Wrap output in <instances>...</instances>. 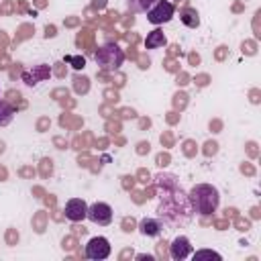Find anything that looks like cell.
Masks as SVG:
<instances>
[{
    "instance_id": "9c48e42d",
    "label": "cell",
    "mask_w": 261,
    "mask_h": 261,
    "mask_svg": "<svg viewBox=\"0 0 261 261\" xmlns=\"http://www.w3.org/2000/svg\"><path fill=\"white\" fill-rule=\"evenodd\" d=\"M165 43H167V39H165V35H163L159 29L151 31V33L147 35V39H145V47H147V49H157V47H163Z\"/></svg>"
},
{
    "instance_id": "7c38bea8",
    "label": "cell",
    "mask_w": 261,
    "mask_h": 261,
    "mask_svg": "<svg viewBox=\"0 0 261 261\" xmlns=\"http://www.w3.org/2000/svg\"><path fill=\"white\" fill-rule=\"evenodd\" d=\"M192 257H194V259H222L220 253H216V251H208V249H204V251H196V253H192Z\"/></svg>"
},
{
    "instance_id": "4fadbf2b",
    "label": "cell",
    "mask_w": 261,
    "mask_h": 261,
    "mask_svg": "<svg viewBox=\"0 0 261 261\" xmlns=\"http://www.w3.org/2000/svg\"><path fill=\"white\" fill-rule=\"evenodd\" d=\"M181 20H184L186 24H190V27H198V14H196L192 8L184 10V16H181Z\"/></svg>"
},
{
    "instance_id": "8fae6325",
    "label": "cell",
    "mask_w": 261,
    "mask_h": 261,
    "mask_svg": "<svg viewBox=\"0 0 261 261\" xmlns=\"http://www.w3.org/2000/svg\"><path fill=\"white\" fill-rule=\"evenodd\" d=\"M155 2H157V0H126L128 8L135 10V12H147Z\"/></svg>"
},
{
    "instance_id": "52a82bcc",
    "label": "cell",
    "mask_w": 261,
    "mask_h": 261,
    "mask_svg": "<svg viewBox=\"0 0 261 261\" xmlns=\"http://www.w3.org/2000/svg\"><path fill=\"white\" fill-rule=\"evenodd\" d=\"M169 255H171V259H175V261H181V259L190 257V255H192L190 239H188V237H175V239L171 241V245H169Z\"/></svg>"
},
{
    "instance_id": "ba28073f",
    "label": "cell",
    "mask_w": 261,
    "mask_h": 261,
    "mask_svg": "<svg viewBox=\"0 0 261 261\" xmlns=\"http://www.w3.org/2000/svg\"><path fill=\"white\" fill-rule=\"evenodd\" d=\"M161 222L159 220H155V218H143L141 222H139V230H141V234H145V237H157L159 232H161Z\"/></svg>"
},
{
    "instance_id": "3957f363",
    "label": "cell",
    "mask_w": 261,
    "mask_h": 261,
    "mask_svg": "<svg viewBox=\"0 0 261 261\" xmlns=\"http://www.w3.org/2000/svg\"><path fill=\"white\" fill-rule=\"evenodd\" d=\"M173 4L167 2V0H157L149 10H147V20L151 24H163V22H169L173 18Z\"/></svg>"
},
{
    "instance_id": "30bf717a",
    "label": "cell",
    "mask_w": 261,
    "mask_h": 261,
    "mask_svg": "<svg viewBox=\"0 0 261 261\" xmlns=\"http://www.w3.org/2000/svg\"><path fill=\"white\" fill-rule=\"evenodd\" d=\"M12 118H14V108L6 100H0V126L10 124Z\"/></svg>"
},
{
    "instance_id": "5b68a950",
    "label": "cell",
    "mask_w": 261,
    "mask_h": 261,
    "mask_svg": "<svg viewBox=\"0 0 261 261\" xmlns=\"http://www.w3.org/2000/svg\"><path fill=\"white\" fill-rule=\"evenodd\" d=\"M94 224H100V226H106L112 222V208L106 204V202H94L92 206H88V216Z\"/></svg>"
},
{
    "instance_id": "7a4b0ae2",
    "label": "cell",
    "mask_w": 261,
    "mask_h": 261,
    "mask_svg": "<svg viewBox=\"0 0 261 261\" xmlns=\"http://www.w3.org/2000/svg\"><path fill=\"white\" fill-rule=\"evenodd\" d=\"M124 61V53L116 43H106L96 51V63L100 65V69L104 71H114L122 65Z\"/></svg>"
},
{
    "instance_id": "277c9868",
    "label": "cell",
    "mask_w": 261,
    "mask_h": 261,
    "mask_svg": "<svg viewBox=\"0 0 261 261\" xmlns=\"http://www.w3.org/2000/svg\"><path fill=\"white\" fill-rule=\"evenodd\" d=\"M110 255V241L106 237H92L86 245V257L94 261H102Z\"/></svg>"
},
{
    "instance_id": "6da1fadb",
    "label": "cell",
    "mask_w": 261,
    "mask_h": 261,
    "mask_svg": "<svg viewBox=\"0 0 261 261\" xmlns=\"http://www.w3.org/2000/svg\"><path fill=\"white\" fill-rule=\"evenodd\" d=\"M190 202H192V206H194L200 214H212V212L218 208L220 196H218V190H216L214 186L198 184V186H194L192 192H190Z\"/></svg>"
},
{
    "instance_id": "8992f818",
    "label": "cell",
    "mask_w": 261,
    "mask_h": 261,
    "mask_svg": "<svg viewBox=\"0 0 261 261\" xmlns=\"http://www.w3.org/2000/svg\"><path fill=\"white\" fill-rule=\"evenodd\" d=\"M63 212H65V218H67V220L80 222V220H84V218L88 216V204H86L82 198H71V200L65 202Z\"/></svg>"
}]
</instances>
